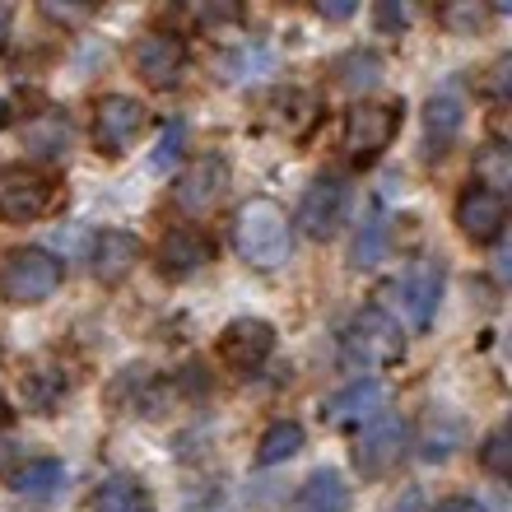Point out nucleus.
<instances>
[{"mask_svg": "<svg viewBox=\"0 0 512 512\" xmlns=\"http://www.w3.org/2000/svg\"><path fill=\"white\" fill-rule=\"evenodd\" d=\"M447 28H457V33H475V28L485 24V5H475V0H457V5H447L438 14Z\"/></svg>", "mask_w": 512, "mask_h": 512, "instance_id": "31", "label": "nucleus"}, {"mask_svg": "<svg viewBox=\"0 0 512 512\" xmlns=\"http://www.w3.org/2000/svg\"><path fill=\"white\" fill-rule=\"evenodd\" d=\"M391 512H424V494H419V489H405L401 499L391 503Z\"/></svg>", "mask_w": 512, "mask_h": 512, "instance_id": "35", "label": "nucleus"}, {"mask_svg": "<svg viewBox=\"0 0 512 512\" xmlns=\"http://www.w3.org/2000/svg\"><path fill=\"white\" fill-rule=\"evenodd\" d=\"M382 56L378 52H364V47H354L336 61V80L340 89H350V94H368V89H378L382 84Z\"/></svg>", "mask_w": 512, "mask_h": 512, "instance_id": "25", "label": "nucleus"}, {"mask_svg": "<svg viewBox=\"0 0 512 512\" xmlns=\"http://www.w3.org/2000/svg\"><path fill=\"white\" fill-rule=\"evenodd\" d=\"M345 210H350V182L340 173H322L308 191H303L294 224L308 233L312 243H326V238L345 224Z\"/></svg>", "mask_w": 512, "mask_h": 512, "instance_id": "6", "label": "nucleus"}, {"mask_svg": "<svg viewBox=\"0 0 512 512\" xmlns=\"http://www.w3.org/2000/svg\"><path fill=\"white\" fill-rule=\"evenodd\" d=\"M70 396V373L56 364H38L24 373V405L33 415H56Z\"/></svg>", "mask_w": 512, "mask_h": 512, "instance_id": "20", "label": "nucleus"}, {"mask_svg": "<svg viewBox=\"0 0 512 512\" xmlns=\"http://www.w3.org/2000/svg\"><path fill=\"white\" fill-rule=\"evenodd\" d=\"M317 14H322V19H350L354 5L350 0H336V5H317Z\"/></svg>", "mask_w": 512, "mask_h": 512, "instance_id": "37", "label": "nucleus"}, {"mask_svg": "<svg viewBox=\"0 0 512 512\" xmlns=\"http://www.w3.org/2000/svg\"><path fill=\"white\" fill-rule=\"evenodd\" d=\"M5 415H10V410H5V396H0V424H5Z\"/></svg>", "mask_w": 512, "mask_h": 512, "instance_id": "40", "label": "nucleus"}, {"mask_svg": "<svg viewBox=\"0 0 512 512\" xmlns=\"http://www.w3.org/2000/svg\"><path fill=\"white\" fill-rule=\"evenodd\" d=\"M401 354H405L401 326L391 322L382 308L354 312V322L345 326V336H340V359H345V368H354V373L387 368V364H396Z\"/></svg>", "mask_w": 512, "mask_h": 512, "instance_id": "2", "label": "nucleus"}, {"mask_svg": "<svg viewBox=\"0 0 512 512\" xmlns=\"http://www.w3.org/2000/svg\"><path fill=\"white\" fill-rule=\"evenodd\" d=\"M298 452H303V424L275 419V424L261 433V443H256V466H280V461L298 457Z\"/></svg>", "mask_w": 512, "mask_h": 512, "instance_id": "26", "label": "nucleus"}, {"mask_svg": "<svg viewBox=\"0 0 512 512\" xmlns=\"http://www.w3.org/2000/svg\"><path fill=\"white\" fill-rule=\"evenodd\" d=\"M154 261H159L163 280H191V275H201V270L215 261V243H210V233H201V229H168Z\"/></svg>", "mask_w": 512, "mask_h": 512, "instance_id": "13", "label": "nucleus"}, {"mask_svg": "<svg viewBox=\"0 0 512 512\" xmlns=\"http://www.w3.org/2000/svg\"><path fill=\"white\" fill-rule=\"evenodd\" d=\"M89 261H94V275L103 284H122L126 275L135 270V261H140V238H135V233H126V229H103L94 238Z\"/></svg>", "mask_w": 512, "mask_h": 512, "instance_id": "16", "label": "nucleus"}, {"mask_svg": "<svg viewBox=\"0 0 512 512\" xmlns=\"http://www.w3.org/2000/svg\"><path fill=\"white\" fill-rule=\"evenodd\" d=\"M461 443V424H429V433H424V443H419V457L424 461H447L452 452H457Z\"/></svg>", "mask_w": 512, "mask_h": 512, "instance_id": "28", "label": "nucleus"}, {"mask_svg": "<svg viewBox=\"0 0 512 512\" xmlns=\"http://www.w3.org/2000/svg\"><path fill=\"white\" fill-rule=\"evenodd\" d=\"M70 140H75V126H70L66 112H56V108L38 112V117L24 126V149L33 154V159H42V163L66 159Z\"/></svg>", "mask_w": 512, "mask_h": 512, "instance_id": "17", "label": "nucleus"}, {"mask_svg": "<svg viewBox=\"0 0 512 512\" xmlns=\"http://www.w3.org/2000/svg\"><path fill=\"white\" fill-rule=\"evenodd\" d=\"M56 205V182L33 168H5L0 173V219L33 224Z\"/></svg>", "mask_w": 512, "mask_h": 512, "instance_id": "8", "label": "nucleus"}, {"mask_svg": "<svg viewBox=\"0 0 512 512\" xmlns=\"http://www.w3.org/2000/svg\"><path fill=\"white\" fill-rule=\"evenodd\" d=\"M438 298H443V261H438V256H415L410 270L401 275V303L419 331L433 322Z\"/></svg>", "mask_w": 512, "mask_h": 512, "instance_id": "14", "label": "nucleus"}, {"mask_svg": "<svg viewBox=\"0 0 512 512\" xmlns=\"http://www.w3.org/2000/svg\"><path fill=\"white\" fill-rule=\"evenodd\" d=\"M387 247H391V224H387V215H382V210H373V215L364 219V229L354 233L350 266L354 270H373L382 256H387Z\"/></svg>", "mask_w": 512, "mask_h": 512, "instance_id": "24", "label": "nucleus"}, {"mask_svg": "<svg viewBox=\"0 0 512 512\" xmlns=\"http://www.w3.org/2000/svg\"><path fill=\"white\" fill-rule=\"evenodd\" d=\"M457 224L471 243H494L503 233V224H508V205L494 191L471 187V191H461V201H457Z\"/></svg>", "mask_w": 512, "mask_h": 512, "instance_id": "15", "label": "nucleus"}, {"mask_svg": "<svg viewBox=\"0 0 512 512\" xmlns=\"http://www.w3.org/2000/svg\"><path fill=\"white\" fill-rule=\"evenodd\" d=\"M317 112H322V103L308 94V89H280V94L266 103V117L275 131H284L289 140H303V135L317 126Z\"/></svg>", "mask_w": 512, "mask_h": 512, "instance_id": "19", "label": "nucleus"}, {"mask_svg": "<svg viewBox=\"0 0 512 512\" xmlns=\"http://www.w3.org/2000/svg\"><path fill=\"white\" fill-rule=\"evenodd\" d=\"M405 447H410V424L401 415H378L359 433V447H354V466L364 471V480H382L401 466Z\"/></svg>", "mask_w": 512, "mask_h": 512, "instance_id": "7", "label": "nucleus"}, {"mask_svg": "<svg viewBox=\"0 0 512 512\" xmlns=\"http://www.w3.org/2000/svg\"><path fill=\"white\" fill-rule=\"evenodd\" d=\"M61 485H66V466L56 457H38L28 461L24 471L14 475V494H24V499H56L61 494Z\"/></svg>", "mask_w": 512, "mask_h": 512, "instance_id": "23", "label": "nucleus"}, {"mask_svg": "<svg viewBox=\"0 0 512 512\" xmlns=\"http://www.w3.org/2000/svg\"><path fill=\"white\" fill-rule=\"evenodd\" d=\"M94 512H154V494H149L135 475H108L89 499Z\"/></svg>", "mask_w": 512, "mask_h": 512, "instance_id": "21", "label": "nucleus"}, {"mask_svg": "<svg viewBox=\"0 0 512 512\" xmlns=\"http://www.w3.org/2000/svg\"><path fill=\"white\" fill-rule=\"evenodd\" d=\"M135 75L149 84V89H173L182 80V66H187V42L177 33H145L131 52Z\"/></svg>", "mask_w": 512, "mask_h": 512, "instance_id": "11", "label": "nucleus"}, {"mask_svg": "<svg viewBox=\"0 0 512 512\" xmlns=\"http://www.w3.org/2000/svg\"><path fill=\"white\" fill-rule=\"evenodd\" d=\"M233 247L243 256L247 266L256 270H275L289 261L294 252V229H289V215H284L275 201H247L238 205L233 215Z\"/></svg>", "mask_w": 512, "mask_h": 512, "instance_id": "1", "label": "nucleus"}, {"mask_svg": "<svg viewBox=\"0 0 512 512\" xmlns=\"http://www.w3.org/2000/svg\"><path fill=\"white\" fill-rule=\"evenodd\" d=\"M433 512H485V503H475V499H443Z\"/></svg>", "mask_w": 512, "mask_h": 512, "instance_id": "36", "label": "nucleus"}, {"mask_svg": "<svg viewBox=\"0 0 512 512\" xmlns=\"http://www.w3.org/2000/svg\"><path fill=\"white\" fill-rule=\"evenodd\" d=\"M270 66V52L256 47V52H238L229 56V80H243V70H266Z\"/></svg>", "mask_w": 512, "mask_h": 512, "instance_id": "33", "label": "nucleus"}, {"mask_svg": "<svg viewBox=\"0 0 512 512\" xmlns=\"http://www.w3.org/2000/svg\"><path fill=\"white\" fill-rule=\"evenodd\" d=\"M480 466H485L489 475H508L512 471V447H508V429H494L485 438V443H480Z\"/></svg>", "mask_w": 512, "mask_h": 512, "instance_id": "29", "label": "nucleus"}, {"mask_svg": "<svg viewBox=\"0 0 512 512\" xmlns=\"http://www.w3.org/2000/svg\"><path fill=\"white\" fill-rule=\"evenodd\" d=\"M61 261L47 247H14L0 261V294L10 303H42L61 289Z\"/></svg>", "mask_w": 512, "mask_h": 512, "instance_id": "3", "label": "nucleus"}, {"mask_svg": "<svg viewBox=\"0 0 512 512\" xmlns=\"http://www.w3.org/2000/svg\"><path fill=\"white\" fill-rule=\"evenodd\" d=\"M298 512H350V485L336 471H312L298 489Z\"/></svg>", "mask_w": 512, "mask_h": 512, "instance_id": "22", "label": "nucleus"}, {"mask_svg": "<svg viewBox=\"0 0 512 512\" xmlns=\"http://www.w3.org/2000/svg\"><path fill=\"white\" fill-rule=\"evenodd\" d=\"M475 187L494 191V196H503L512 187V154L503 145L480 149V159H475Z\"/></svg>", "mask_w": 512, "mask_h": 512, "instance_id": "27", "label": "nucleus"}, {"mask_svg": "<svg viewBox=\"0 0 512 512\" xmlns=\"http://www.w3.org/2000/svg\"><path fill=\"white\" fill-rule=\"evenodd\" d=\"M182 145H187V122H168V131H163V140H159V149H154L149 168H154V173L173 168V159L182 154Z\"/></svg>", "mask_w": 512, "mask_h": 512, "instance_id": "30", "label": "nucleus"}, {"mask_svg": "<svg viewBox=\"0 0 512 512\" xmlns=\"http://www.w3.org/2000/svg\"><path fill=\"white\" fill-rule=\"evenodd\" d=\"M410 14H415V10H410V5H401V0H382L378 10H373V19H378L382 33H396V28L410 24Z\"/></svg>", "mask_w": 512, "mask_h": 512, "instance_id": "32", "label": "nucleus"}, {"mask_svg": "<svg viewBox=\"0 0 512 512\" xmlns=\"http://www.w3.org/2000/svg\"><path fill=\"white\" fill-rule=\"evenodd\" d=\"M229 187H233V168H229V159L224 154H196V159L177 173V182H173V201L187 210V215H210L224 196H229Z\"/></svg>", "mask_w": 512, "mask_h": 512, "instance_id": "5", "label": "nucleus"}, {"mask_svg": "<svg viewBox=\"0 0 512 512\" xmlns=\"http://www.w3.org/2000/svg\"><path fill=\"white\" fill-rule=\"evenodd\" d=\"M145 122H149V112H145L140 98H131V94L98 98V108H94V145L117 159V154H126V149L140 140Z\"/></svg>", "mask_w": 512, "mask_h": 512, "instance_id": "9", "label": "nucleus"}, {"mask_svg": "<svg viewBox=\"0 0 512 512\" xmlns=\"http://www.w3.org/2000/svg\"><path fill=\"white\" fill-rule=\"evenodd\" d=\"M382 405H387V387L378 378H354L350 387L326 401L322 419L331 429H368L382 415Z\"/></svg>", "mask_w": 512, "mask_h": 512, "instance_id": "12", "label": "nucleus"}, {"mask_svg": "<svg viewBox=\"0 0 512 512\" xmlns=\"http://www.w3.org/2000/svg\"><path fill=\"white\" fill-rule=\"evenodd\" d=\"M401 131V103H354L340 126V145L354 163H373Z\"/></svg>", "mask_w": 512, "mask_h": 512, "instance_id": "4", "label": "nucleus"}, {"mask_svg": "<svg viewBox=\"0 0 512 512\" xmlns=\"http://www.w3.org/2000/svg\"><path fill=\"white\" fill-rule=\"evenodd\" d=\"M275 354V326L261 317H238L219 336V364L233 373H256Z\"/></svg>", "mask_w": 512, "mask_h": 512, "instance_id": "10", "label": "nucleus"}, {"mask_svg": "<svg viewBox=\"0 0 512 512\" xmlns=\"http://www.w3.org/2000/svg\"><path fill=\"white\" fill-rule=\"evenodd\" d=\"M5 112H10V103H5V98H0V126H5Z\"/></svg>", "mask_w": 512, "mask_h": 512, "instance_id": "39", "label": "nucleus"}, {"mask_svg": "<svg viewBox=\"0 0 512 512\" xmlns=\"http://www.w3.org/2000/svg\"><path fill=\"white\" fill-rule=\"evenodd\" d=\"M10 5H5V0H0V47H5V42H10Z\"/></svg>", "mask_w": 512, "mask_h": 512, "instance_id": "38", "label": "nucleus"}, {"mask_svg": "<svg viewBox=\"0 0 512 512\" xmlns=\"http://www.w3.org/2000/svg\"><path fill=\"white\" fill-rule=\"evenodd\" d=\"M461 126H466V103H461L452 89L433 94L429 108H424V140H429V154H433V159L452 149V140L461 135Z\"/></svg>", "mask_w": 512, "mask_h": 512, "instance_id": "18", "label": "nucleus"}, {"mask_svg": "<svg viewBox=\"0 0 512 512\" xmlns=\"http://www.w3.org/2000/svg\"><path fill=\"white\" fill-rule=\"evenodd\" d=\"M42 10L52 14L56 24H84L89 19V10H70V5H42Z\"/></svg>", "mask_w": 512, "mask_h": 512, "instance_id": "34", "label": "nucleus"}]
</instances>
